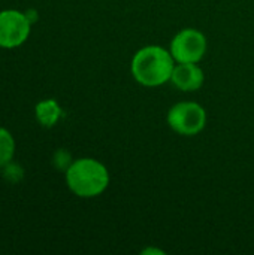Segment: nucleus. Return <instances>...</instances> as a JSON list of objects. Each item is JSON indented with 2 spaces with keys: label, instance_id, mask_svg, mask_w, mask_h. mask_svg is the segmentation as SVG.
<instances>
[{
  "label": "nucleus",
  "instance_id": "f257e3e1",
  "mask_svg": "<svg viewBox=\"0 0 254 255\" xmlns=\"http://www.w3.org/2000/svg\"><path fill=\"white\" fill-rule=\"evenodd\" d=\"M175 60L169 49L159 45H148L136 51L130 70L135 81L144 87H160L171 81Z\"/></svg>",
  "mask_w": 254,
  "mask_h": 255
},
{
  "label": "nucleus",
  "instance_id": "f03ea898",
  "mask_svg": "<svg viewBox=\"0 0 254 255\" xmlns=\"http://www.w3.org/2000/svg\"><path fill=\"white\" fill-rule=\"evenodd\" d=\"M66 184L75 196L93 199L108 188L109 172L94 158H78L66 170Z\"/></svg>",
  "mask_w": 254,
  "mask_h": 255
},
{
  "label": "nucleus",
  "instance_id": "7ed1b4c3",
  "mask_svg": "<svg viewBox=\"0 0 254 255\" xmlns=\"http://www.w3.org/2000/svg\"><path fill=\"white\" fill-rule=\"evenodd\" d=\"M169 127L181 136H196L207 126V112L196 102H180L168 111Z\"/></svg>",
  "mask_w": 254,
  "mask_h": 255
},
{
  "label": "nucleus",
  "instance_id": "20e7f679",
  "mask_svg": "<svg viewBox=\"0 0 254 255\" xmlns=\"http://www.w3.org/2000/svg\"><path fill=\"white\" fill-rule=\"evenodd\" d=\"M208 42L202 31L184 28L178 31L171 42V54L175 63H199L207 54Z\"/></svg>",
  "mask_w": 254,
  "mask_h": 255
},
{
  "label": "nucleus",
  "instance_id": "39448f33",
  "mask_svg": "<svg viewBox=\"0 0 254 255\" xmlns=\"http://www.w3.org/2000/svg\"><path fill=\"white\" fill-rule=\"evenodd\" d=\"M31 22L25 13L9 9L0 12V48H16L30 34Z\"/></svg>",
  "mask_w": 254,
  "mask_h": 255
},
{
  "label": "nucleus",
  "instance_id": "423d86ee",
  "mask_svg": "<svg viewBox=\"0 0 254 255\" xmlns=\"http://www.w3.org/2000/svg\"><path fill=\"white\" fill-rule=\"evenodd\" d=\"M205 81L204 70L198 63H177L171 76V82L180 91H198Z\"/></svg>",
  "mask_w": 254,
  "mask_h": 255
},
{
  "label": "nucleus",
  "instance_id": "0eeeda50",
  "mask_svg": "<svg viewBox=\"0 0 254 255\" xmlns=\"http://www.w3.org/2000/svg\"><path fill=\"white\" fill-rule=\"evenodd\" d=\"M34 114H36L37 123L42 127L51 128L58 123V120L63 115V111H61L60 105L54 99H46V100H40L36 105Z\"/></svg>",
  "mask_w": 254,
  "mask_h": 255
},
{
  "label": "nucleus",
  "instance_id": "6e6552de",
  "mask_svg": "<svg viewBox=\"0 0 254 255\" xmlns=\"http://www.w3.org/2000/svg\"><path fill=\"white\" fill-rule=\"evenodd\" d=\"M13 154H15V140L6 128L0 127V167L9 164L13 158Z\"/></svg>",
  "mask_w": 254,
  "mask_h": 255
},
{
  "label": "nucleus",
  "instance_id": "1a4fd4ad",
  "mask_svg": "<svg viewBox=\"0 0 254 255\" xmlns=\"http://www.w3.org/2000/svg\"><path fill=\"white\" fill-rule=\"evenodd\" d=\"M72 163H73V161H72V157H70V154H69L67 151L58 149V151L54 154V166H55L57 169H60V170L66 172V170L70 167Z\"/></svg>",
  "mask_w": 254,
  "mask_h": 255
},
{
  "label": "nucleus",
  "instance_id": "9d476101",
  "mask_svg": "<svg viewBox=\"0 0 254 255\" xmlns=\"http://www.w3.org/2000/svg\"><path fill=\"white\" fill-rule=\"evenodd\" d=\"M24 13H25L27 19H28V21H30L31 24L37 21V12H36L34 9H28V10H25Z\"/></svg>",
  "mask_w": 254,
  "mask_h": 255
},
{
  "label": "nucleus",
  "instance_id": "9b49d317",
  "mask_svg": "<svg viewBox=\"0 0 254 255\" xmlns=\"http://www.w3.org/2000/svg\"><path fill=\"white\" fill-rule=\"evenodd\" d=\"M142 254H163V251H159V250H153V248H148V250H144Z\"/></svg>",
  "mask_w": 254,
  "mask_h": 255
}]
</instances>
